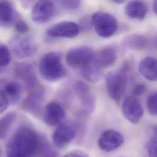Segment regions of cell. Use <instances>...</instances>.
I'll return each instance as SVG.
<instances>
[{"label":"cell","mask_w":157,"mask_h":157,"mask_svg":"<svg viewBox=\"0 0 157 157\" xmlns=\"http://www.w3.org/2000/svg\"><path fill=\"white\" fill-rule=\"evenodd\" d=\"M40 135L33 129L21 127L15 132L6 148V157H34L37 154Z\"/></svg>","instance_id":"obj_1"},{"label":"cell","mask_w":157,"mask_h":157,"mask_svg":"<svg viewBox=\"0 0 157 157\" xmlns=\"http://www.w3.org/2000/svg\"><path fill=\"white\" fill-rule=\"evenodd\" d=\"M39 69L41 77L49 82L59 81L67 75L62 55L57 52H51L45 54L40 59Z\"/></svg>","instance_id":"obj_2"},{"label":"cell","mask_w":157,"mask_h":157,"mask_svg":"<svg viewBox=\"0 0 157 157\" xmlns=\"http://www.w3.org/2000/svg\"><path fill=\"white\" fill-rule=\"evenodd\" d=\"M128 67L122 66L117 71H111L106 74L105 84L109 97L116 102H119L125 93L127 83Z\"/></svg>","instance_id":"obj_3"},{"label":"cell","mask_w":157,"mask_h":157,"mask_svg":"<svg viewBox=\"0 0 157 157\" xmlns=\"http://www.w3.org/2000/svg\"><path fill=\"white\" fill-rule=\"evenodd\" d=\"M92 25L97 34L103 38L112 37L117 29V22L116 18L111 14L98 11L91 17Z\"/></svg>","instance_id":"obj_4"},{"label":"cell","mask_w":157,"mask_h":157,"mask_svg":"<svg viewBox=\"0 0 157 157\" xmlns=\"http://www.w3.org/2000/svg\"><path fill=\"white\" fill-rule=\"evenodd\" d=\"M9 44L13 54L20 59L31 57L37 51L34 39L29 36H13L10 39Z\"/></svg>","instance_id":"obj_5"},{"label":"cell","mask_w":157,"mask_h":157,"mask_svg":"<svg viewBox=\"0 0 157 157\" xmlns=\"http://www.w3.org/2000/svg\"><path fill=\"white\" fill-rule=\"evenodd\" d=\"M94 53V51L87 46L72 48L66 54V63L72 68L81 69L92 59Z\"/></svg>","instance_id":"obj_6"},{"label":"cell","mask_w":157,"mask_h":157,"mask_svg":"<svg viewBox=\"0 0 157 157\" xmlns=\"http://www.w3.org/2000/svg\"><path fill=\"white\" fill-rule=\"evenodd\" d=\"M77 134V127L74 122H62L58 125L53 134V144L59 149L65 147L75 138Z\"/></svg>","instance_id":"obj_7"},{"label":"cell","mask_w":157,"mask_h":157,"mask_svg":"<svg viewBox=\"0 0 157 157\" xmlns=\"http://www.w3.org/2000/svg\"><path fill=\"white\" fill-rule=\"evenodd\" d=\"M79 26L71 21H63L55 23L47 30V34L53 38H74L78 36Z\"/></svg>","instance_id":"obj_8"},{"label":"cell","mask_w":157,"mask_h":157,"mask_svg":"<svg viewBox=\"0 0 157 157\" xmlns=\"http://www.w3.org/2000/svg\"><path fill=\"white\" fill-rule=\"evenodd\" d=\"M122 112L124 117L133 124H138L144 114L141 103L134 96L125 98L122 105Z\"/></svg>","instance_id":"obj_9"},{"label":"cell","mask_w":157,"mask_h":157,"mask_svg":"<svg viewBox=\"0 0 157 157\" xmlns=\"http://www.w3.org/2000/svg\"><path fill=\"white\" fill-rule=\"evenodd\" d=\"M55 10V3L52 1H38L33 6L31 17L33 21L36 23H44L51 19L54 14Z\"/></svg>","instance_id":"obj_10"},{"label":"cell","mask_w":157,"mask_h":157,"mask_svg":"<svg viewBox=\"0 0 157 157\" xmlns=\"http://www.w3.org/2000/svg\"><path fill=\"white\" fill-rule=\"evenodd\" d=\"M15 75L25 84L28 90L33 89L40 83L37 80L33 66L28 63H19L14 67Z\"/></svg>","instance_id":"obj_11"},{"label":"cell","mask_w":157,"mask_h":157,"mask_svg":"<svg viewBox=\"0 0 157 157\" xmlns=\"http://www.w3.org/2000/svg\"><path fill=\"white\" fill-rule=\"evenodd\" d=\"M124 143L123 135L114 130H107L100 135L98 144L100 149L105 152H111L120 147Z\"/></svg>","instance_id":"obj_12"},{"label":"cell","mask_w":157,"mask_h":157,"mask_svg":"<svg viewBox=\"0 0 157 157\" xmlns=\"http://www.w3.org/2000/svg\"><path fill=\"white\" fill-rule=\"evenodd\" d=\"M66 116L65 109L60 103L56 101H51L45 107L44 119L46 124L54 127L61 124Z\"/></svg>","instance_id":"obj_13"},{"label":"cell","mask_w":157,"mask_h":157,"mask_svg":"<svg viewBox=\"0 0 157 157\" xmlns=\"http://www.w3.org/2000/svg\"><path fill=\"white\" fill-rule=\"evenodd\" d=\"M116 50L111 47H105L94 53V59L102 69H106L114 64L117 59Z\"/></svg>","instance_id":"obj_14"},{"label":"cell","mask_w":157,"mask_h":157,"mask_svg":"<svg viewBox=\"0 0 157 157\" xmlns=\"http://www.w3.org/2000/svg\"><path fill=\"white\" fill-rule=\"evenodd\" d=\"M44 95L40 93L28 94L22 103V108L35 116H40L42 113V103L44 99Z\"/></svg>","instance_id":"obj_15"},{"label":"cell","mask_w":157,"mask_h":157,"mask_svg":"<svg viewBox=\"0 0 157 157\" xmlns=\"http://www.w3.org/2000/svg\"><path fill=\"white\" fill-rule=\"evenodd\" d=\"M157 59L155 58L146 57L139 63V71L147 80L155 81L157 79Z\"/></svg>","instance_id":"obj_16"},{"label":"cell","mask_w":157,"mask_h":157,"mask_svg":"<svg viewBox=\"0 0 157 157\" xmlns=\"http://www.w3.org/2000/svg\"><path fill=\"white\" fill-rule=\"evenodd\" d=\"M82 78L90 83L97 82L103 75V69L95 61L94 58L86 66L81 69Z\"/></svg>","instance_id":"obj_17"},{"label":"cell","mask_w":157,"mask_h":157,"mask_svg":"<svg viewBox=\"0 0 157 157\" xmlns=\"http://www.w3.org/2000/svg\"><path fill=\"white\" fill-rule=\"evenodd\" d=\"M125 14L130 18L143 20L147 12V6L144 1H132L125 7Z\"/></svg>","instance_id":"obj_18"},{"label":"cell","mask_w":157,"mask_h":157,"mask_svg":"<svg viewBox=\"0 0 157 157\" xmlns=\"http://www.w3.org/2000/svg\"><path fill=\"white\" fill-rule=\"evenodd\" d=\"M15 18V12L12 2L7 1L0 2V25L9 26Z\"/></svg>","instance_id":"obj_19"},{"label":"cell","mask_w":157,"mask_h":157,"mask_svg":"<svg viewBox=\"0 0 157 157\" xmlns=\"http://www.w3.org/2000/svg\"><path fill=\"white\" fill-rule=\"evenodd\" d=\"M122 44L132 50H141L147 46V39L143 35L133 34L125 37L122 40Z\"/></svg>","instance_id":"obj_20"},{"label":"cell","mask_w":157,"mask_h":157,"mask_svg":"<svg viewBox=\"0 0 157 157\" xmlns=\"http://www.w3.org/2000/svg\"><path fill=\"white\" fill-rule=\"evenodd\" d=\"M3 90L9 99V103L15 104L21 96L23 86L20 82L12 81L6 83L4 85Z\"/></svg>","instance_id":"obj_21"},{"label":"cell","mask_w":157,"mask_h":157,"mask_svg":"<svg viewBox=\"0 0 157 157\" xmlns=\"http://www.w3.org/2000/svg\"><path fill=\"white\" fill-rule=\"evenodd\" d=\"M16 119V114L9 112L0 119V139H4L7 135Z\"/></svg>","instance_id":"obj_22"},{"label":"cell","mask_w":157,"mask_h":157,"mask_svg":"<svg viewBox=\"0 0 157 157\" xmlns=\"http://www.w3.org/2000/svg\"><path fill=\"white\" fill-rule=\"evenodd\" d=\"M37 154L40 157H58L57 152L44 136H40Z\"/></svg>","instance_id":"obj_23"},{"label":"cell","mask_w":157,"mask_h":157,"mask_svg":"<svg viewBox=\"0 0 157 157\" xmlns=\"http://www.w3.org/2000/svg\"><path fill=\"white\" fill-rule=\"evenodd\" d=\"M74 90L81 101H83L92 95L89 87L84 82L78 81L75 83Z\"/></svg>","instance_id":"obj_24"},{"label":"cell","mask_w":157,"mask_h":157,"mask_svg":"<svg viewBox=\"0 0 157 157\" xmlns=\"http://www.w3.org/2000/svg\"><path fill=\"white\" fill-rule=\"evenodd\" d=\"M11 61V55L9 48L0 43V67L8 66Z\"/></svg>","instance_id":"obj_25"},{"label":"cell","mask_w":157,"mask_h":157,"mask_svg":"<svg viewBox=\"0 0 157 157\" xmlns=\"http://www.w3.org/2000/svg\"><path fill=\"white\" fill-rule=\"evenodd\" d=\"M147 106L149 113L152 116H156L157 114V94L154 91L151 93L147 100Z\"/></svg>","instance_id":"obj_26"},{"label":"cell","mask_w":157,"mask_h":157,"mask_svg":"<svg viewBox=\"0 0 157 157\" xmlns=\"http://www.w3.org/2000/svg\"><path fill=\"white\" fill-rule=\"evenodd\" d=\"M15 29L19 34L23 35L29 31V27L26 21L18 19L15 22Z\"/></svg>","instance_id":"obj_27"},{"label":"cell","mask_w":157,"mask_h":157,"mask_svg":"<svg viewBox=\"0 0 157 157\" xmlns=\"http://www.w3.org/2000/svg\"><path fill=\"white\" fill-rule=\"evenodd\" d=\"M149 157H157V136L156 134L152 137L147 145Z\"/></svg>","instance_id":"obj_28"},{"label":"cell","mask_w":157,"mask_h":157,"mask_svg":"<svg viewBox=\"0 0 157 157\" xmlns=\"http://www.w3.org/2000/svg\"><path fill=\"white\" fill-rule=\"evenodd\" d=\"M59 4L61 7L67 10H75L81 5L80 1H59Z\"/></svg>","instance_id":"obj_29"},{"label":"cell","mask_w":157,"mask_h":157,"mask_svg":"<svg viewBox=\"0 0 157 157\" xmlns=\"http://www.w3.org/2000/svg\"><path fill=\"white\" fill-rule=\"evenodd\" d=\"M9 99L2 89H0V114L4 113L9 106Z\"/></svg>","instance_id":"obj_30"},{"label":"cell","mask_w":157,"mask_h":157,"mask_svg":"<svg viewBox=\"0 0 157 157\" xmlns=\"http://www.w3.org/2000/svg\"><path fill=\"white\" fill-rule=\"evenodd\" d=\"M147 90V87L146 84L140 83L136 84L133 90V93L135 96H141L144 94Z\"/></svg>","instance_id":"obj_31"},{"label":"cell","mask_w":157,"mask_h":157,"mask_svg":"<svg viewBox=\"0 0 157 157\" xmlns=\"http://www.w3.org/2000/svg\"><path fill=\"white\" fill-rule=\"evenodd\" d=\"M64 157H89L88 155L81 150H74L66 154Z\"/></svg>","instance_id":"obj_32"},{"label":"cell","mask_w":157,"mask_h":157,"mask_svg":"<svg viewBox=\"0 0 157 157\" xmlns=\"http://www.w3.org/2000/svg\"><path fill=\"white\" fill-rule=\"evenodd\" d=\"M153 10L155 15L157 14V1H154L153 2Z\"/></svg>","instance_id":"obj_33"},{"label":"cell","mask_w":157,"mask_h":157,"mask_svg":"<svg viewBox=\"0 0 157 157\" xmlns=\"http://www.w3.org/2000/svg\"><path fill=\"white\" fill-rule=\"evenodd\" d=\"M112 1L117 4H123L124 2H125V1H123V0H113Z\"/></svg>","instance_id":"obj_34"},{"label":"cell","mask_w":157,"mask_h":157,"mask_svg":"<svg viewBox=\"0 0 157 157\" xmlns=\"http://www.w3.org/2000/svg\"><path fill=\"white\" fill-rule=\"evenodd\" d=\"M1 157V151L0 149V157Z\"/></svg>","instance_id":"obj_35"}]
</instances>
